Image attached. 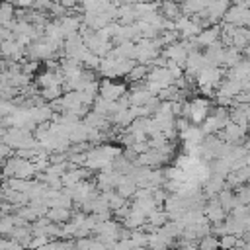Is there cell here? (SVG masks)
Here are the masks:
<instances>
[{
    "mask_svg": "<svg viewBox=\"0 0 250 250\" xmlns=\"http://www.w3.org/2000/svg\"><path fill=\"white\" fill-rule=\"evenodd\" d=\"M35 172H37V168H35V164L31 160L14 154V156H8L2 162V176H0V180H6V178H25V180H31L35 176Z\"/></svg>",
    "mask_w": 250,
    "mask_h": 250,
    "instance_id": "6da1fadb",
    "label": "cell"
},
{
    "mask_svg": "<svg viewBox=\"0 0 250 250\" xmlns=\"http://www.w3.org/2000/svg\"><path fill=\"white\" fill-rule=\"evenodd\" d=\"M209 111H211V102H209L207 96H205V98L197 96V98L189 100V121H191V123L201 125L203 119L209 115Z\"/></svg>",
    "mask_w": 250,
    "mask_h": 250,
    "instance_id": "7a4b0ae2",
    "label": "cell"
},
{
    "mask_svg": "<svg viewBox=\"0 0 250 250\" xmlns=\"http://www.w3.org/2000/svg\"><path fill=\"white\" fill-rule=\"evenodd\" d=\"M248 131H250V129H246V127H242V125H238V123H234V121H229V123L219 131V135H221V139H223L225 143H229V145H240V141H244V137H246Z\"/></svg>",
    "mask_w": 250,
    "mask_h": 250,
    "instance_id": "3957f363",
    "label": "cell"
},
{
    "mask_svg": "<svg viewBox=\"0 0 250 250\" xmlns=\"http://www.w3.org/2000/svg\"><path fill=\"white\" fill-rule=\"evenodd\" d=\"M125 92H127V86L123 82H117L113 78L100 80V96L105 100H119Z\"/></svg>",
    "mask_w": 250,
    "mask_h": 250,
    "instance_id": "277c9868",
    "label": "cell"
},
{
    "mask_svg": "<svg viewBox=\"0 0 250 250\" xmlns=\"http://www.w3.org/2000/svg\"><path fill=\"white\" fill-rule=\"evenodd\" d=\"M223 21L232 23V25H236V27L250 25V8H242V6L230 4V8L227 10V14H225Z\"/></svg>",
    "mask_w": 250,
    "mask_h": 250,
    "instance_id": "5b68a950",
    "label": "cell"
},
{
    "mask_svg": "<svg viewBox=\"0 0 250 250\" xmlns=\"http://www.w3.org/2000/svg\"><path fill=\"white\" fill-rule=\"evenodd\" d=\"M146 80H152V82H156L160 88H166V86H170V84H174V76H172V72L168 70V66H150V70H148V74H146Z\"/></svg>",
    "mask_w": 250,
    "mask_h": 250,
    "instance_id": "8992f818",
    "label": "cell"
},
{
    "mask_svg": "<svg viewBox=\"0 0 250 250\" xmlns=\"http://www.w3.org/2000/svg\"><path fill=\"white\" fill-rule=\"evenodd\" d=\"M203 213H205V217L211 221V225H217V223H223L225 219H227V209L221 205V201H219V197L217 199H211L207 205H205V209H203Z\"/></svg>",
    "mask_w": 250,
    "mask_h": 250,
    "instance_id": "52a82bcc",
    "label": "cell"
},
{
    "mask_svg": "<svg viewBox=\"0 0 250 250\" xmlns=\"http://www.w3.org/2000/svg\"><path fill=\"white\" fill-rule=\"evenodd\" d=\"M229 8H230V0H211V4L205 8V12L213 23H221Z\"/></svg>",
    "mask_w": 250,
    "mask_h": 250,
    "instance_id": "ba28073f",
    "label": "cell"
},
{
    "mask_svg": "<svg viewBox=\"0 0 250 250\" xmlns=\"http://www.w3.org/2000/svg\"><path fill=\"white\" fill-rule=\"evenodd\" d=\"M195 39H197V45L199 47H207V45L219 41L221 39V23H215V25H209V27L201 29L195 35Z\"/></svg>",
    "mask_w": 250,
    "mask_h": 250,
    "instance_id": "9c48e42d",
    "label": "cell"
},
{
    "mask_svg": "<svg viewBox=\"0 0 250 250\" xmlns=\"http://www.w3.org/2000/svg\"><path fill=\"white\" fill-rule=\"evenodd\" d=\"M180 137L184 139V143H186V146H195V145H201L203 143V139H205V133H203V129H201V125H189L188 129H184L182 133H180Z\"/></svg>",
    "mask_w": 250,
    "mask_h": 250,
    "instance_id": "30bf717a",
    "label": "cell"
},
{
    "mask_svg": "<svg viewBox=\"0 0 250 250\" xmlns=\"http://www.w3.org/2000/svg\"><path fill=\"white\" fill-rule=\"evenodd\" d=\"M139 18H137V12H135V4H127L123 2L119 8H117V18L115 21H119L121 25H131L135 23Z\"/></svg>",
    "mask_w": 250,
    "mask_h": 250,
    "instance_id": "8fae6325",
    "label": "cell"
},
{
    "mask_svg": "<svg viewBox=\"0 0 250 250\" xmlns=\"http://www.w3.org/2000/svg\"><path fill=\"white\" fill-rule=\"evenodd\" d=\"M14 21H16V4L0 0V25H6L12 29Z\"/></svg>",
    "mask_w": 250,
    "mask_h": 250,
    "instance_id": "7c38bea8",
    "label": "cell"
},
{
    "mask_svg": "<svg viewBox=\"0 0 250 250\" xmlns=\"http://www.w3.org/2000/svg\"><path fill=\"white\" fill-rule=\"evenodd\" d=\"M121 223H123L127 229H131V230H133V229H141V227L146 223V215H145L143 211L131 207V211L125 215V219H123Z\"/></svg>",
    "mask_w": 250,
    "mask_h": 250,
    "instance_id": "4fadbf2b",
    "label": "cell"
},
{
    "mask_svg": "<svg viewBox=\"0 0 250 250\" xmlns=\"http://www.w3.org/2000/svg\"><path fill=\"white\" fill-rule=\"evenodd\" d=\"M242 59H244L242 49H238V47H234V45L225 47V59H223V66H225V68H232V66H236Z\"/></svg>",
    "mask_w": 250,
    "mask_h": 250,
    "instance_id": "5bb4252c",
    "label": "cell"
},
{
    "mask_svg": "<svg viewBox=\"0 0 250 250\" xmlns=\"http://www.w3.org/2000/svg\"><path fill=\"white\" fill-rule=\"evenodd\" d=\"M160 12L168 20H176V18H180L184 14L180 2H176V0H160Z\"/></svg>",
    "mask_w": 250,
    "mask_h": 250,
    "instance_id": "9a60e30c",
    "label": "cell"
},
{
    "mask_svg": "<svg viewBox=\"0 0 250 250\" xmlns=\"http://www.w3.org/2000/svg\"><path fill=\"white\" fill-rule=\"evenodd\" d=\"M47 217L53 223H66L72 217V209H68V207H49Z\"/></svg>",
    "mask_w": 250,
    "mask_h": 250,
    "instance_id": "2e32d148",
    "label": "cell"
},
{
    "mask_svg": "<svg viewBox=\"0 0 250 250\" xmlns=\"http://www.w3.org/2000/svg\"><path fill=\"white\" fill-rule=\"evenodd\" d=\"M148 70H150V66H148V64L137 62V64L131 68V72L127 74V82L135 84V82H143V80H146V74H148Z\"/></svg>",
    "mask_w": 250,
    "mask_h": 250,
    "instance_id": "e0dca14e",
    "label": "cell"
},
{
    "mask_svg": "<svg viewBox=\"0 0 250 250\" xmlns=\"http://www.w3.org/2000/svg\"><path fill=\"white\" fill-rule=\"evenodd\" d=\"M39 94L43 96V100H45V102H55V100H59V98L64 94V88H62V84H53V86L41 88V92H39Z\"/></svg>",
    "mask_w": 250,
    "mask_h": 250,
    "instance_id": "ac0fdd59",
    "label": "cell"
},
{
    "mask_svg": "<svg viewBox=\"0 0 250 250\" xmlns=\"http://www.w3.org/2000/svg\"><path fill=\"white\" fill-rule=\"evenodd\" d=\"M217 246H219V236H215L213 232L199 238V248H217Z\"/></svg>",
    "mask_w": 250,
    "mask_h": 250,
    "instance_id": "d6986e66",
    "label": "cell"
},
{
    "mask_svg": "<svg viewBox=\"0 0 250 250\" xmlns=\"http://www.w3.org/2000/svg\"><path fill=\"white\" fill-rule=\"evenodd\" d=\"M236 242H238V236L232 234V232H225V234H221V238H219V246H223V248L236 246Z\"/></svg>",
    "mask_w": 250,
    "mask_h": 250,
    "instance_id": "ffe728a7",
    "label": "cell"
},
{
    "mask_svg": "<svg viewBox=\"0 0 250 250\" xmlns=\"http://www.w3.org/2000/svg\"><path fill=\"white\" fill-rule=\"evenodd\" d=\"M51 4H53V0H35L33 2V10H37V12H49Z\"/></svg>",
    "mask_w": 250,
    "mask_h": 250,
    "instance_id": "44dd1931",
    "label": "cell"
},
{
    "mask_svg": "<svg viewBox=\"0 0 250 250\" xmlns=\"http://www.w3.org/2000/svg\"><path fill=\"white\" fill-rule=\"evenodd\" d=\"M57 2H61L66 10H74V8L78 6V2H80V0H57Z\"/></svg>",
    "mask_w": 250,
    "mask_h": 250,
    "instance_id": "7402d4cb",
    "label": "cell"
},
{
    "mask_svg": "<svg viewBox=\"0 0 250 250\" xmlns=\"http://www.w3.org/2000/svg\"><path fill=\"white\" fill-rule=\"evenodd\" d=\"M33 2L35 0H16V6L18 8H33Z\"/></svg>",
    "mask_w": 250,
    "mask_h": 250,
    "instance_id": "603a6c76",
    "label": "cell"
},
{
    "mask_svg": "<svg viewBox=\"0 0 250 250\" xmlns=\"http://www.w3.org/2000/svg\"><path fill=\"white\" fill-rule=\"evenodd\" d=\"M246 123H248V127H250V104H246Z\"/></svg>",
    "mask_w": 250,
    "mask_h": 250,
    "instance_id": "cb8c5ba5",
    "label": "cell"
},
{
    "mask_svg": "<svg viewBox=\"0 0 250 250\" xmlns=\"http://www.w3.org/2000/svg\"><path fill=\"white\" fill-rule=\"evenodd\" d=\"M242 55H244V57H246V59H250V45H248V47H244V49H242Z\"/></svg>",
    "mask_w": 250,
    "mask_h": 250,
    "instance_id": "d4e9b609",
    "label": "cell"
},
{
    "mask_svg": "<svg viewBox=\"0 0 250 250\" xmlns=\"http://www.w3.org/2000/svg\"><path fill=\"white\" fill-rule=\"evenodd\" d=\"M53 2H57V0H53Z\"/></svg>",
    "mask_w": 250,
    "mask_h": 250,
    "instance_id": "484cf974",
    "label": "cell"
}]
</instances>
